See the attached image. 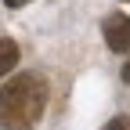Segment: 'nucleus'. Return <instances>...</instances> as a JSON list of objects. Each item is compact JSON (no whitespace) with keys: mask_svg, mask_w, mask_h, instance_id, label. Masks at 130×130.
Returning a JSON list of instances; mask_svg holds the SVG:
<instances>
[{"mask_svg":"<svg viewBox=\"0 0 130 130\" xmlns=\"http://www.w3.org/2000/svg\"><path fill=\"white\" fill-rule=\"evenodd\" d=\"M101 130H130V116H116V119H108Z\"/></svg>","mask_w":130,"mask_h":130,"instance_id":"nucleus-4","label":"nucleus"},{"mask_svg":"<svg viewBox=\"0 0 130 130\" xmlns=\"http://www.w3.org/2000/svg\"><path fill=\"white\" fill-rule=\"evenodd\" d=\"M123 83H130V58H126V65H123Z\"/></svg>","mask_w":130,"mask_h":130,"instance_id":"nucleus-6","label":"nucleus"},{"mask_svg":"<svg viewBox=\"0 0 130 130\" xmlns=\"http://www.w3.org/2000/svg\"><path fill=\"white\" fill-rule=\"evenodd\" d=\"M4 4H7V7H25L29 0H4Z\"/></svg>","mask_w":130,"mask_h":130,"instance_id":"nucleus-5","label":"nucleus"},{"mask_svg":"<svg viewBox=\"0 0 130 130\" xmlns=\"http://www.w3.org/2000/svg\"><path fill=\"white\" fill-rule=\"evenodd\" d=\"M101 32H105L108 51H116V54H126V51H130V14L112 11L108 18L101 22Z\"/></svg>","mask_w":130,"mask_h":130,"instance_id":"nucleus-2","label":"nucleus"},{"mask_svg":"<svg viewBox=\"0 0 130 130\" xmlns=\"http://www.w3.org/2000/svg\"><path fill=\"white\" fill-rule=\"evenodd\" d=\"M47 108V83L36 72H18L0 87V130H32Z\"/></svg>","mask_w":130,"mask_h":130,"instance_id":"nucleus-1","label":"nucleus"},{"mask_svg":"<svg viewBox=\"0 0 130 130\" xmlns=\"http://www.w3.org/2000/svg\"><path fill=\"white\" fill-rule=\"evenodd\" d=\"M18 58H22L18 43H14V40H0V79L11 76V69L18 65Z\"/></svg>","mask_w":130,"mask_h":130,"instance_id":"nucleus-3","label":"nucleus"}]
</instances>
